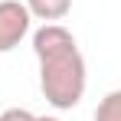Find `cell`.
Wrapping results in <instances>:
<instances>
[{
	"label": "cell",
	"mask_w": 121,
	"mask_h": 121,
	"mask_svg": "<svg viewBox=\"0 0 121 121\" xmlns=\"http://www.w3.org/2000/svg\"><path fill=\"white\" fill-rule=\"evenodd\" d=\"M95 121H121V88L108 92L95 108Z\"/></svg>",
	"instance_id": "cell-4"
},
{
	"label": "cell",
	"mask_w": 121,
	"mask_h": 121,
	"mask_svg": "<svg viewBox=\"0 0 121 121\" xmlns=\"http://www.w3.org/2000/svg\"><path fill=\"white\" fill-rule=\"evenodd\" d=\"M30 10L20 0H0V52H10L23 43V36L30 33Z\"/></svg>",
	"instance_id": "cell-2"
},
{
	"label": "cell",
	"mask_w": 121,
	"mask_h": 121,
	"mask_svg": "<svg viewBox=\"0 0 121 121\" xmlns=\"http://www.w3.org/2000/svg\"><path fill=\"white\" fill-rule=\"evenodd\" d=\"M39 121H59V118H46V115H43V118H39Z\"/></svg>",
	"instance_id": "cell-6"
},
{
	"label": "cell",
	"mask_w": 121,
	"mask_h": 121,
	"mask_svg": "<svg viewBox=\"0 0 121 121\" xmlns=\"http://www.w3.org/2000/svg\"><path fill=\"white\" fill-rule=\"evenodd\" d=\"M26 10H30V17H36L43 23H56L62 17H69L72 0H26Z\"/></svg>",
	"instance_id": "cell-3"
},
{
	"label": "cell",
	"mask_w": 121,
	"mask_h": 121,
	"mask_svg": "<svg viewBox=\"0 0 121 121\" xmlns=\"http://www.w3.org/2000/svg\"><path fill=\"white\" fill-rule=\"evenodd\" d=\"M0 121H39L33 111H26V108H7L3 115H0Z\"/></svg>",
	"instance_id": "cell-5"
},
{
	"label": "cell",
	"mask_w": 121,
	"mask_h": 121,
	"mask_svg": "<svg viewBox=\"0 0 121 121\" xmlns=\"http://www.w3.org/2000/svg\"><path fill=\"white\" fill-rule=\"evenodd\" d=\"M33 52L39 62V88L52 108L69 111L85 95V59L75 36L59 23H43L33 33Z\"/></svg>",
	"instance_id": "cell-1"
}]
</instances>
